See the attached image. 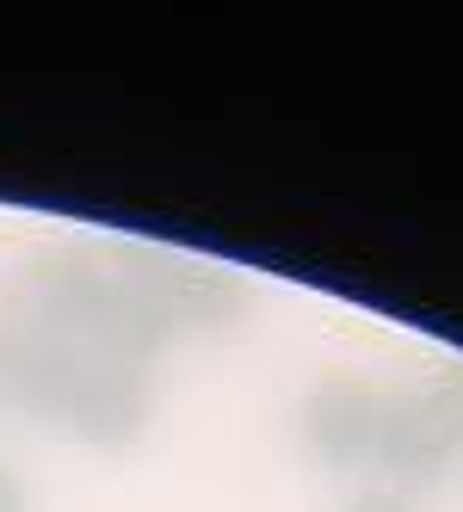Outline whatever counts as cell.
<instances>
[{
	"label": "cell",
	"mask_w": 463,
	"mask_h": 512,
	"mask_svg": "<svg viewBox=\"0 0 463 512\" xmlns=\"http://www.w3.org/2000/svg\"><path fill=\"white\" fill-rule=\"evenodd\" d=\"M346 512H414V500H408V494H396V488H377V494H359Z\"/></svg>",
	"instance_id": "5b68a950"
},
{
	"label": "cell",
	"mask_w": 463,
	"mask_h": 512,
	"mask_svg": "<svg viewBox=\"0 0 463 512\" xmlns=\"http://www.w3.org/2000/svg\"><path fill=\"white\" fill-rule=\"evenodd\" d=\"M383 395L365 377H328L303 408V438L328 469H365L377 457Z\"/></svg>",
	"instance_id": "3957f363"
},
{
	"label": "cell",
	"mask_w": 463,
	"mask_h": 512,
	"mask_svg": "<svg viewBox=\"0 0 463 512\" xmlns=\"http://www.w3.org/2000/svg\"><path fill=\"white\" fill-rule=\"evenodd\" d=\"M81 346L68 334H50V327H7L0 334V401L25 414H56L62 420V401L75 389L81 371Z\"/></svg>",
	"instance_id": "7a4b0ae2"
},
{
	"label": "cell",
	"mask_w": 463,
	"mask_h": 512,
	"mask_svg": "<svg viewBox=\"0 0 463 512\" xmlns=\"http://www.w3.org/2000/svg\"><path fill=\"white\" fill-rule=\"evenodd\" d=\"M0 512H31V488L13 463H0Z\"/></svg>",
	"instance_id": "277c9868"
},
{
	"label": "cell",
	"mask_w": 463,
	"mask_h": 512,
	"mask_svg": "<svg viewBox=\"0 0 463 512\" xmlns=\"http://www.w3.org/2000/svg\"><path fill=\"white\" fill-rule=\"evenodd\" d=\"M155 414V383H149V364H130V358H81L75 389L62 401V420L75 438L99 451H124L142 438Z\"/></svg>",
	"instance_id": "6da1fadb"
}]
</instances>
